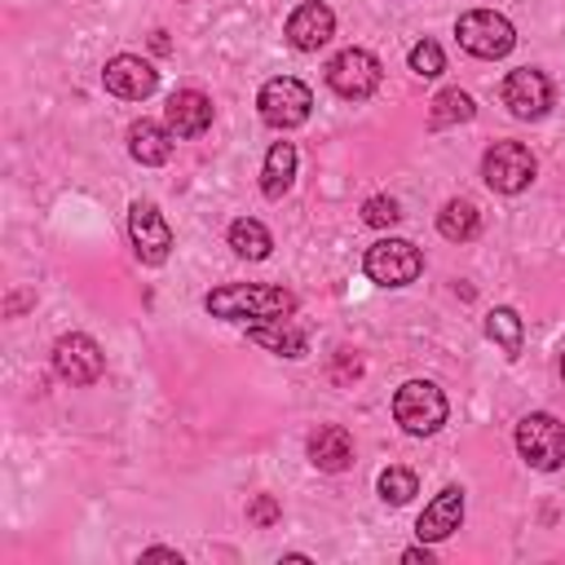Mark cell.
<instances>
[{
    "mask_svg": "<svg viewBox=\"0 0 565 565\" xmlns=\"http://www.w3.org/2000/svg\"><path fill=\"white\" fill-rule=\"evenodd\" d=\"M207 313L212 318H225V322H278L296 309L291 291L282 287H260V282H230V287H216L207 291Z\"/></svg>",
    "mask_w": 565,
    "mask_h": 565,
    "instance_id": "obj_1",
    "label": "cell"
},
{
    "mask_svg": "<svg viewBox=\"0 0 565 565\" xmlns=\"http://www.w3.org/2000/svg\"><path fill=\"white\" fill-rule=\"evenodd\" d=\"M446 393L428 380H406L397 393H393V419L411 433V437H428L446 424Z\"/></svg>",
    "mask_w": 565,
    "mask_h": 565,
    "instance_id": "obj_2",
    "label": "cell"
},
{
    "mask_svg": "<svg viewBox=\"0 0 565 565\" xmlns=\"http://www.w3.org/2000/svg\"><path fill=\"white\" fill-rule=\"evenodd\" d=\"M516 450L530 468L539 472H556L565 463V424L547 411H530L521 424H516Z\"/></svg>",
    "mask_w": 565,
    "mask_h": 565,
    "instance_id": "obj_3",
    "label": "cell"
},
{
    "mask_svg": "<svg viewBox=\"0 0 565 565\" xmlns=\"http://www.w3.org/2000/svg\"><path fill=\"white\" fill-rule=\"evenodd\" d=\"M455 35H459V49H468L472 57H503L516 44L512 22L503 13H494V9H468L459 18Z\"/></svg>",
    "mask_w": 565,
    "mask_h": 565,
    "instance_id": "obj_4",
    "label": "cell"
},
{
    "mask_svg": "<svg viewBox=\"0 0 565 565\" xmlns=\"http://www.w3.org/2000/svg\"><path fill=\"white\" fill-rule=\"evenodd\" d=\"M362 269H366V278L380 282V287H406V282L419 278L424 256H419V247L406 243V238H380L375 247H366Z\"/></svg>",
    "mask_w": 565,
    "mask_h": 565,
    "instance_id": "obj_5",
    "label": "cell"
},
{
    "mask_svg": "<svg viewBox=\"0 0 565 565\" xmlns=\"http://www.w3.org/2000/svg\"><path fill=\"white\" fill-rule=\"evenodd\" d=\"M327 84L335 97L344 102H362L380 88V57L366 53V49H340L331 62H327Z\"/></svg>",
    "mask_w": 565,
    "mask_h": 565,
    "instance_id": "obj_6",
    "label": "cell"
},
{
    "mask_svg": "<svg viewBox=\"0 0 565 565\" xmlns=\"http://www.w3.org/2000/svg\"><path fill=\"white\" fill-rule=\"evenodd\" d=\"M256 106H260V119H265L269 128H300V124L309 119V110H313V93H309L300 79L278 75V79H269V84L260 88Z\"/></svg>",
    "mask_w": 565,
    "mask_h": 565,
    "instance_id": "obj_7",
    "label": "cell"
},
{
    "mask_svg": "<svg viewBox=\"0 0 565 565\" xmlns=\"http://www.w3.org/2000/svg\"><path fill=\"white\" fill-rule=\"evenodd\" d=\"M481 177L499 194L525 190L534 181V154H530V146H521V141H494L486 150V159H481Z\"/></svg>",
    "mask_w": 565,
    "mask_h": 565,
    "instance_id": "obj_8",
    "label": "cell"
},
{
    "mask_svg": "<svg viewBox=\"0 0 565 565\" xmlns=\"http://www.w3.org/2000/svg\"><path fill=\"white\" fill-rule=\"evenodd\" d=\"M53 371L66 380V384H97L102 371H106V358H102V344L84 331H71L53 344Z\"/></svg>",
    "mask_w": 565,
    "mask_h": 565,
    "instance_id": "obj_9",
    "label": "cell"
},
{
    "mask_svg": "<svg viewBox=\"0 0 565 565\" xmlns=\"http://www.w3.org/2000/svg\"><path fill=\"white\" fill-rule=\"evenodd\" d=\"M128 234H132V247L141 256V265H163L168 252H172V230L163 221V212L154 203H132L128 207Z\"/></svg>",
    "mask_w": 565,
    "mask_h": 565,
    "instance_id": "obj_10",
    "label": "cell"
},
{
    "mask_svg": "<svg viewBox=\"0 0 565 565\" xmlns=\"http://www.w3.org/2000/svg\"><path fill=\"white\" fill-rule=\"evenodd\" d=\"M503 106L516 115V119H543L547 106H552V79L534 66H521L503 79Z\"/></svg>",
    "mask_w": 565,
    "mask_h": 565,
    "instance_id": "obj_11",
    "label": "cell"
},
{
    "mask_svg": "<svg viewBox=\"0 0 565 565\" xmlns=\"http://www.w3.org/2000/svg\"><path fill=\"white\" fill-rule=\"evenodd\" d=\"M102 84H106V93H115V97H124V102H141V97H150V93L159 88V71H154L146 57L119 53V57L106 62Z\"/></svg>",
    "mask_w": 565,
    "mask_h": 565,
    "instance_id": "obj_12",
    "label": "cell"
},
{
    "mask_svg": "<svg viewBox=\"0 0 565 565\" xmlns=\"http://www.w3.org/2000/svg\"><path fill=\"white\" fill-rule=\"evenodd\" d=\"M331 35H335V13H331L322 0H305V4L291 9V18H287V40H291V49L318 53Z\"/></svg>",
    "mask_w": 565,
    "mask_h": 565,
    "instance_id": "obj_13",
    "label": "cell"
},
{
    "mask_svg": "<svg viewBox=\"0 0 565 565\" xmlns=\"http://www.w3.org/2000/svg\"><path fill=\"white\" fill-rule=\"evenodd\" d=\"M163 124L172 137H199L207 132L212 124V97L199 93V88H181L168 97V110H163Z\"/></svg>",
    "mask_w": 565,
    "mask_h": 565,
    "instance_id": "obj_14",
    "label": "cell"
},
{
    "mask_svg": "<svg viewBox=\"0 0 565 565\" xmlns=\"http://www.w3.org/2000/svg\"><path fill=\"white\" fill-rule=\"evenodd\" d=\"M459 521H463V490H459V486H446V490L424 508L415 534H419L424 543H441V539H450V534L459 530Z\"/></svg>",
    "mask_w": 565,
    "mask_h": 565,
    "instance_id": "obj_15",
    "label": "cell"
},
{
    "mask_svg": "<svg viewBox=\"0 0 565 565\" xmlns=\"http://www.w3.org/2000/svg\"><path fill=\"white\" fill-rule=\"evenodd\" d=\"M309 459L313 468L322 472H344L353 463V437L340 428V424H322L313 437H309Z\"/></svg>",
    "mask_w": 565,
    "mask_h": 565,
    "instance_id": "obj_16",
    "label": "cell"
},
{
    "mask_svg": "<svg viewBox=\"0 0 565 565\" xmlns=\"http://www.w3.org/2000/svg\"><path fill=\"white\" fill-rule=\"evenodd\" d=\"M128 150H132V159L146 163V168L168 163V154H172V132H168V124L137 119V124L128 128Z\"/></svg>",
    "mask_w": 565,
    "mask_h": 565,
    "instance_id": "obj_17",
    "label": "cell"
},
{
    "mask_svg": "<svg viewBox=\"0 0 565 565\" xmlns=\"http://www.w3.org/2000/svg\"><path fill=\"white\" fill-rule=\"evenodd\" d=\"M247 340L260 344V349H274V353H282V358H305V353H309V335H305L300 327H291L287 318H278V322H256V327L247 331Z\"/></svg>",
    "mask_w": 565,
    "mask_h": 565,
    "instance_id": "obj_18",
    "label": "cell"
},
{
    "mask_svg": "<svg viewBox=\"0 0 565 565\" xmlns=\"http://www.w3.org/2000/svg\"><path fill=\"white\" fill-rule=\"evenodd\" d=\"M291 177H296V146L291 141H274L269 154H265V168H260V194L265 199H282Z\"/></svg>",
    "mask_w": 565,
    "mask_h": 565,
    "instance_id": "obj_19",
    "label": "cell"
},
{
    "mask_svg": "<svg viewBox=\"0 0 565 565\" xmlns=\"http://www.w3.org/2000/svg\"><path fill=\"white\" fill-rule=\"evenodd\" d=\"M472 115H477V106H472V97H468L463 88H441V93L433 97V106H428V124H433V128L468 124Z\"/></svg>",
    "mask_w": 565,
    "mask_h": 565,
    "instance_id": "obj_20",
    "label": "cell"
},
{
    "mask_svg": "<svg viewBox=\"0 0 565 565\" xmlns=\"http://www.w3.org/2000/svg\"><path fill=\"white\" fill-rule=\"evenodd\" d=\"M437 230H441L446 238H455V243H468V238H477L481 216H477V207H472L468 199H450V203L437 212Z\"/></svg>",
    "mask_w": 565,
    "mask_h": 565,
    "instance_id": "obj_21",
    "label": "cell"
},
{
    "mask_svg": "<svg viewBox=\"0 0 565 565\" xmlns=\"http://www.w3.org/2000/svg\"><path fill=\"white\" fill-rule=\"evenodd\" d=\"M230 247L238 252V256H247V260H265L269 256V230L260 225V221H252V216H238L234 225H230Z\"/></svg>",
    "mask_w": 565,
    "mask_h": 565,
    "instance_id": "obj_22",
    "label": "cell"
},
{
    "mask_svg": "<svg viewBox=\"0 0 565 565\" xmlns=\"http://www.w3.org/2000/svg\"><path fill=\"white\" fill-rule=\"evenodd\" d=\"M486 335H490L508 358H516V353H521V318H516V309H490V313H486Z\"/></svg>",
    "mask_w": 565,
    "mask_h": 565,
    "instance_id": "obj_23",
    "label": "cell"
},
{
    "mask_svg": "<svg viewBox=\"0 0 565 565\" xmlns=\"http://www.w3.org/2000/svg\"><path fill=\"white\" fill-rule=\"evenodd\" d=\"M415 490H419V481H415L411 468H384V472H380V499H384V503L402 508V503L415 499Z\"/></svg>",
    "mask_w": 565,
    "mask_h": 565,
    "instance_id": "obj_24",
    "label": "cell"
},
{
    "mask_svg": "<svg viewBox=\"0 0 565 565\" xmlns=\"http://www.w3.org/2000/svg\"><path fill=\"white\" fill-rule=\"evenodd\" d=\"M411 71L424 75V79H437V75L446 71V53H441V44H437V40H419V44L411 49Z\"/></svg>",
    "mask_w": 565,
    "mask_h": 565,
    "instance_id": "obj_25",
    "label": "cell"
},
{
    "mask_svg": "<svg viewBox=\"0 0 565 565\" xmlns=\"http://www.w3.org/2000/svg\"><path fill=\"white\" fill-rule=\"evenodd\" d=\"M362 221H366V225H375V230H384V225H397V221H402V207H397V199L375 194V199H366V203H362Z\"/></svg>",
    "mask_w": 565,
    "mask_h": 565,
    "instance_id": "obj_26",
    "label": "cell"
},
{
    "mask_svg": "<svg viewBox=\"0 0 565 565\" xmlns=\"http://www.w3.org/2000/svg\"><path fill=\"white\" fill-rule=\"evenodd\" d=\"M358 375H362V358L349 353V349H340L335 362H331V380H335V384H353Z\"/></svg>",
    "mask_w": 565,
    "mask_h": 565,
    "instance_id": "obj_27",
    "label": "cell"
},
{
    "mask_svg": "<svg viewBox=\"0 0 565 565\" xmlns=\"http://www.w3.org/2000/svg\"><path fill=\"white\" fill-rule=\"evenodd\" d=\"M278 516H282V508H278L274 494H256V499L247 503V521H256V525H274Z\"/></svg>",
    "mask_w": 565,
    "mask_h": 565,
    "instance_id": "obj_28",
    "label": "cell"
},
{
    "mask_svg": "<svg viewBox=\"0 0 565 565\" xmlns=\"http://www.w3.org/2000/svg\"><path fill=\"white\" fill-rule=\"evenodd\" d=\"M141 561H181V556H177L172 547H146V552H141Z\"/></svg>",
    "mask_w": 565,
    "mask_h": 565,
    "instance_id": "obj_29",
    "label": "cell"
},
{
    "mask_svg": "<svg viewBox=\"0 0 565 565\" xmlns=\"http://www.w3.org/2000/svg\"><path fill=\"white\" fill-rule=\"evenodd\" d=\"M402 561H406V565H428V552H424V547H406Z\"/></svg>",
    "mask_w": 565,
    "mask_h": 565,
    "instance_id": "obj_30",
    "label": "cell"
},
{
    "mask_svg": "<svg viewBox=\"0 0 565 565\" xmlns=\"http://www.w3.org/2000/svg\"><path fill=\"white\" fill-rule=\"evenodd\" d=\"M561 375H565V358H561Z\"/></svg>",
    "mask_w": 565,
    "mask_h": 565,
    "instance_id": "obj_31",
    "label": "cell"
}]
</instances>
